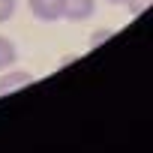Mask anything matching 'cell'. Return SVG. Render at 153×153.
<instances>
[{
	"label": "cell",
	"instance_id": "1",
	"mask_svg": "<svg viewBox=\"0 0 153 153\" xmlns=\"http://www.w3.org/2000/svg\"><path fill=\"white\" fill-rule=\"evenodd\" d=\"M60 6H63V18H66V21L81 24V21L93 18V12H96V0H60Z\"/></svg>",
	"mask_w": 153,
	"mask_h": 153
},
{
	"label": "cell",
	"instance_id": "2",
	"mask_svg": "<svg viewBox=\"0 0 153 153\" xmlns=\"http://www.w3.org/2000/svg\"><path fill=\"white\" fill-rule=\"evenodd\" d=\"M27 9L33 18L51 24V21H60L63 18V6H60V0H27Z\"/></svg>",
	"mask_w": 153,
	"mask_h": 153
},
{
	"label": "cell",
	"instance_id": "3",
	"mask_svg": "<svg viewBox=\"0 0 153 153\" xmlns=\"http://www.w3.org/2000/svg\"><path fill=\"white\" fill-rule=\"evenodd\" d=\"M27 84H33V75L30 72H24V69H3V78H0V96H6V93H15V90H21V87H27Z\"/></svg>",
	"mask_w": 153,
	"mask_h": 153
},
{
	"label": "cell",
	"instance_id": "4",
	"mask_svg": "<svg viewBox=\"0 0 153 153\" xmlns=\"http://www.w3.org/2000/svg\"><path fill=\"white\" fill-rule=\"evenodd\" d=\"M18 60V48L9 36H0V72L3 69H12V63Z\"/></svg>",
	"mask_w": 153,
	"mask_h": 153
},
{
	"label": "cell",
	"instance_id": "5",
	"mask_svg": "<svg viewBox=\"0 0 153 153\" xmlns=\"http://www.w3.org/2000/svg\"><path fill=\"white\" fill-rule=\"evenodd\" d=\"M15 6H18V0H0V24H6L15 15Z\"/></svg>",
	"mask_w": 153,
	"mask_h": 153
},
{
	"label": "cell",
	"instance_id": "6",
	"mask_svg": "<svg viewBox=\"0 0 153 153\" xmlns=\"http://www.w3.org/2000/svg\"><path fill=\"white\" fill-rule=\"evenodd\" d=\"M132 12H141V9H147L150 6V0H129V3H126Z\"/></svg>",
	"mask_w": 153,
	"mask_h": 153
},
{
	"label": "cell",
	"instance_id": "7",
	"mask_svg": "<svg viewBox=\"0 0 153 153\" xmlns=\"http://www.w3.org/2000/svg\"><path fill=\"white\" fill-rule=\"evenodd\" d=\"M108 36H111V30H99V33L90 39V45H99V42H102V39H108Z\"/></svg>",
	"mask_w": 153,
	"mask_h": 153
},
{
	"label": "cell",
	"instance_id": "8",
	"mask_svg": "<svg viewBox=\"0 0 153 153\" xmlns=\"http://www.w3.org/2000/svg\"><path fill=\"white\" fill-rule=\"evenodd\" d=\"M105 3H114V6H126L129 0H105Z\"/></svg>",
	"mask_w": 153,
	"mask_h": 153
}]
</instances>
